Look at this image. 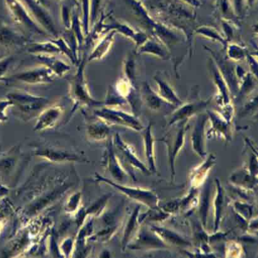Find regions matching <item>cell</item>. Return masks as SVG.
<instances>
[{"label":"cell","mask_w":258,"mask_h":258,"mask_svg":"<svg viewBox=\"0 0 258 258\" xmlns=\"http://www.w3.org/2000/svg\"><path fill=\"white\" fill-rule=\"evenodd\" d=\"M56 44L57 47H59L60 51L61 52H63L65 54L69 57L71 61L73 62V63H77L78 60L76 57H75L74 52H73L72 50L69 47V45L67 43V42L64 41V39L62 38L56 39H51L50 41Z\"/></svg>","instance_id":"cell-24"},{"label":"cell","mask_w":258,"mask_h":258,"mask_svg":"<svg viewBox=\"0 0 258 258\" xmlns=\"http://www.w3.org/2000/svg\"><path fill=\"white\" fill-rule=\"evenodd\" d=\"M217 185V194L214 201L215 207V232L219 229L221 219L223 206H224V191L219 179H215Z\"/></svg>","instance_id":"cell-18"},{"label":"cell","mask_w":258,"mask_h":258,"mask_svg":"<svg viewBox=\"0 0 258 258\" xmlns=\"http://www.w3.org/2000/svg\"><path fill=\"white\" fill-rule=\"evenodd\" d=\"M139 50V53H152L161 57L162 59H167V52L165 51L161 45L154 41H145Z\"/></svg>","instance_id":"cell-20"},{"label":"cell","mask_w":258,"mask_h":258,"mask_svg":"<svg viewBox=\"0 0 258 258\" xmlns=\"http://www.w3.org/2000/svg\"><path fill=\"white\" fill-rule=\"evenodd\" d=\"M186 122L187 119L182 121V126L179 127L174 142L167 143L168 149H169V162L170 168H171L172 181H173L175 174H176V172H175V160H176L177 154H178L184 144Z\"/></svg>","instance_id":"cell-9"},{"label":"cell","mask_w":258,"mask_h":258,"mask_svg":"<svg viewBox=\"0 0 258 258\" xmlns=\"http://www.w3.org/2000/svg\"><path fill=\"white\" fill-rule=\"evenodd\" d=\"M104 19L102 17L101 19V33L106 32L114 30L116 32H120L124 36L132 39L135 42H137V46L144 44L147 41L146 35L139 32H135L132 28H130L127 25L119 23L116 21H112L111 23L109 24H104L103 22Z\"/></svg>","instance_id":"cell-6"},{"label":"cell","mask_w":258,"mask_h":258,"mask_svg":"<svg viewBox=\"0 0 258 258\" xmlns=\"http://www.w3.org/2000/svg\"><path fill=\"white\" fill-rule=\"evenodd\" d=\"M209 102L210 101L189 102L183 105L172 115L169 123V126L176 123V122L187 119L197 112L201 111L207 106Z\"/></svg>","instance_id":"cell-8"},{"label":"cell","mask_w":258,"mask_h":258,"mask_svg":"<svg viewBox=\"0 0 258 258\" xmlns=\"http://www.w3.org/2000/svg\"><path fill=\"white\" fill-rule=\"evenodd\" d=\"M116 33V31L114 30L109 32V33L99 42L91 56L89 57V61L101 59L104 55L106 54L109 49L111 48V45L113 43L114 35Z\"/></svg>","instance_id":"cell-15"},{"label":"cell","mask_w":258,"mask_h":258,"mask_svg":"<svg viewBox=\"0 0 258 258\" xmlns=\"http://www.w3.org/2000/svg\"><path fill=\"white\" fill-rule=\"evenodd\" d=\"M35 55H36L37 59L44 64V66L48 68L57 76H63L71 70V67L69 65L65 63L61 60L57 59L53 55L44 54Z\"/></svg>","instance_id":"cell-10"},{"label":"cell","mask_w":258,"mask_h":258,"mask_svg":"<svg viewBox=\"0 0 258 258\" xmlns=\"http://www.w3.org/2000/svg\"><path fill=\"white\" fill-rule=\"evenodd\" d=\"M211 70L215 82L216 83L218 87H219L220 91L221 92L223 100H224L225 104H226L229 102V92H228L227 85L225 84L224 80L223 79L222 75L220 74L219 70L217 69L214 63H211Z\"/></svg>","instance_id":"cell-21"},{"label":"cell","mask_w":258,"mask_h":258,"mask_svg":"<svg viewBox=\"0 0 258 258\" xmlns=\"http://www.w3.org/2000/svg\"><path fill=\"white\" fill-rule=\"evenodd\" d=\"M151 230L166 244L167 243V244H171L178 247H188L191 245V243L172 230L155 226L151 228Z\"/></svg>","instance_id":"cell-11"},{"label":"cell","mask_w":258,"mask_h":258,"mask_svg":"<svg viewBox=\"0 0 258 258\" xmlns=\"http://www.w3.org/2000/svg\"><path fill=\"white\" fill-rule=\"evenodd\" d=\"M125 69H126V74L127 78H128L130 81L132 83V85L135 86V61L132 57V58L130 57V58L127 60L126 65H125Z\"/></svg>","instance_id":"cell-28"},{"label":"cell","mask_w":258,"mask_h":258,"mask_svg":"<svg viewBox=\"0 0 258 258\" xmlns=\"http://www.w3.org/2000/svg\"><path fill=\"white\" fill-rule=\"evenodd\" d=\"M12 104L16 105L25 113H32L46 106L48 100L43 97L34 96L26 92L19 91L10 96Z\"/></svg>","instance_id":"cell-2"},{"label":"cell","mask_w":258,"mask_h":258,"mask_svg":"<svg viewBox=\"0 0 258 258\" xmlns=\"http://www.w3.org/2000/svg\"><path fill=\"white\" fill-rule=\"evenodd\" d=\"M151 124L146 128L143 129L142 135L144 138L145 155L149 164V169L150 172L156 173L157 167L155 165V158L154 153V140L153 139L151 132Z\"/></svg>","instance_id":"cell-12"},{"label":"cell","mask_w":258,"mask_h":258,"mask_svg":"<svg viewBox=\"0 0 258 258\" xmlns=\"http://www.w3.org/2000/svg\"><path fill=\"white\" fill-rule=\"evenodd\" d=\"M62 112V107L59 105H54L45 110L39 117L37 127L42 128L54 123L58 119Z\"/></svg>","instance_id":"cell-16"},{"label":"cell","mask_w":258,"mask_h":258,"mask_svg":"<svg viewBox=\"0 0 258 258\" xmlns=\"http://www.w3.org/2000/svg\"><path fill=\"white\" fill-rule=\"evenodd\" d=\"M116 186L127 197L142 203L143 205L150 208V209H156L159 208V198L157 194L151 190L133 188V187L119 186L117 185H116Z\"/></svg>","instance_id":"cell-5"},{"label":"cell","mask_w":258,"mask_h":258,"mask_svg":"<svg viewBox=\"0 0 258 258\" xmlns=\"http://www.w3.org/2000/svg\"><path fill=\"white\" fill-rule=\"evenodd\" d=\"M210 186L207 184L205 187L204 198L202 201L201 215L204 227L206 226L208 207H209Z\"/></svg>","instance_id":"cell-27"},{"label":"cell","mask_w":258,"mask_h":258,"mask_svg":"<svg viewBox=\"0 0 258 258\" xmlns=\"http://www.w3.org/2000/svg\"><path fill=\"white\" fill-rule=\"evenodd\" d=\"M228 56L232 59L239 61L244 58L245 52L241 47L236 44H230L227 46Z\"/></svg>","instance_id":"cell-26"},{"label":"cell","mask_w":258,"mask_h":258,"mask_svg":"<svg viewBox=\"0 0 258 258\" xmlns=\"http://www.w3.org/2000/svg\"><path fill=\"white\" fill-rule=\"evenodd\" d=\"M82 25L80 24V21L77 14H74L73 15L72 18V26L71 29L77 37L78 45L79 47L82 46L83 41H84V37H83L82 32Z\"/></svg>","instance_id":"cell-25"},{"label":"cell","mask_w":258,"mask_h":258,"mask_svg":"<svg viewBox=\"0 0 258 258\" xmlns=\"http://www.w3.org/2000/svg\"><path fill=\"white\" fill-rule=\"evenodd\" d=\"M207 119V115H200L195 124L191 137L192 147L195 151L202 158H205L207 155L205 150V126Z\"/></svg>","instance_id":"cell-7"},{"label":"cell","mask_w":258,"mask_h":258,"mask_svg":"<svg viewBox=\"0 0 258 258\" xmlns=\"http://www.w3.org/2000/svg\"><path fill=\"white\" fill-rule=\"evenodd\" d=\"M85 57L79 65L77 74L72 80L71 94L76 106L86 105L89 106H103L104 102L95 101L90 96L84 77Z\"/></svg>","instance_id":"cell-1"},{"label":"cell","mask_w":258,"mask_h":258,"mask_svg":"<svg viewBox=\"0 0 258 258\" xmlns=\"http://www.w3.org/2000/svg\"><path fill=\"white\" fill-rule=\"evenodd\" d=\"M143 97L148 106L152 109L157 110L161 107L165 101L161 97L158 96L153 90L150 88L147 83L143 86Z\"/></svg>","instance_id":"cell-19"},{"label":"cell","mask_w":258,"mask_h":258,"mask_svg":"<svg viewBox=\"0 0 258 258\" xmlns=\"http://www.w3.org/2000/svg\"><path fill=\"white\" fill-rule=\"evenodd\" d=\"M208 114H209V116L212 120L214 128L217 132L224 135L227 140H229L230 137L229 133H228L229 122L222 121V119L219 116H218L216 114H215L214 112L208 111Z\"/></svg>","instance_id":"cell-22"},{"label":"cell","mask_w":258,"mask_h":258,"mask_svg":"<svg viewBox=\"0 0 258 258\" xmlns=\"http://www.w3.org/2000/svg\"><path fill=\"white\" fill-rule=\"evenodd\" d=\"M136 247L140 249H164L167 247L168 245L154 232L151 234L149 232L143 230Z\"/></svg>","instance_id":"cell-13"},{"label":"cell","mask_w":258,"mask_h":258,"mask_svg":"<svg viewBox=\"0 0 258 258\" xmlns=\"http://www.w3.org/2000/svg\"><path fill=\"white\" fill-rule=\"evenodd\" d=\"M97 116L102 117L107 121L119 123L125 126L132 127V128L140 131L144 129L142 125L137 119L124 112L116 111L109 108H103L99 111H96Z\"/></svg>","instance_id":"cell-4"},{"label":"cell","mask_w":258,"mask_h":258,"mask_svg":"<svg viewBox=\"0 0 258 258\" xmlns=\"http://www.w3.org/2000/svg\"><path fill=\"white\" fill-rule=\"evenodd\" d=\"M197 33L204 35V36H207L209 38L217 40V41L221 42L225 47H227V41L222 37L220 36V34L216 30L211 28L209 27H200L197 31Z\"/></svg>","instance_id":"cell-23"},{"label":"cell","mask_w":258,"mask_h":258,"mask_svg":"<svg viewBox=\"0 0 258 258\" xmlns=\"http://www.w3.org/2000/svg\"><path fill=\"white\" fill-rule=\"evenodd\" d=\"M154 79L158 85H159V96L164 101L167 102V103L176 105V106H180L182 104V102L176 96L173 90L167 84L166 81H165L159 76L155 77Z\"/></svg>","instance_id":"cell-14"},{"label":"cell","mask_w":258,"mask_h":258,"mask_svg":"<svg viewBox=\"0 0 258 258\" xmlns=\"http://www.w3.org/2000/svg\"><path fill=\"white\" fill-rule=\"evenodd\" d=\"M54 77L51 70L43 66L19 73L12 76L11 80L27 84H45L53 82Z\"/></svg>","instance_id":"cell-3"},{"label":"cell","mask_w":258,"mask_h":258,"mask_svg":"<svg viewBox=\"0 0 258 258\" xmlns=\"http://www.w3.org/2000/svg\"><path fill=\"white\" fill-rule=\"evenodd\" d=\"M27 46L28 47L27 51L29 53L34 54H44L53 55L54 54H59L61 52L59 47L51 41L34 42V43H29Z\"/></svg>","instance_id":"cell-17"}]
</instances>
